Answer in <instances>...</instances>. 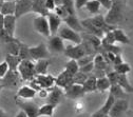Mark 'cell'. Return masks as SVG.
<instances>
[{"mask_svg": "<svg viewBox=\"0 0 133 117\" xmlns=\"http://www.w3.org/2000/svg\"><path fill=\"white\" fill-rule=\"evenodd\" d=\"M32 12L38 14L39 16H48L49 12L44 6V0H35L32 2Z\"/></svg>", "mask_w": 133, "mask_h": 117, "instance_id": "cell-22", "label": "cell"}, {"mask_svg": "<svg viewBox=\"0 0 133 117\" xmlns=\"http://www.w3.org/2000/svg\"><path fill=\"white\" fill-rule=\"evenodd\" d=\"M77 117H90L89 115H87V114H79Z\"/></svg>", "mask_w": 133, "mask_h": 117, "instance_id": "cell-53", "label": "cell"}, {"mask_svg": "<svg viewBox=\"0 0 133 117\" xmlns=\"http://www.w3.org/2000/svg\"><path fill=\"white\" fill-rule=\"evenodd\" d=\"M75 108H76V111H80V110L82 109V104H81L80 101L76 102V105H75Z\"/></svg>", "mask_w": 133, "mask_h": 117, "instance_id": "cell-51", "label": "cell"}, {"mask_svg": "<svg viewBox=\"0 0 133 117\" xmlns=\"http://www.w3.org/2000/svg\"><path fill=\"white\" fill-rule=\"evenodd\" d=\"M30 12H32V1L30 0H15L14 16L17 19Z\"/></svg>", "mask_w": 133, "mask_h": 117, "instance_id": "cell-9", "label": "cell"}, {"mask_svg": "<svg viewBox=\"0 0 133 117\" xmlns=\"http://www.w3.org/2000/svg\"><path fill=\"white\" fill-rule=\"evenodd\" d=\"M3 19H4V16L2 14H0V30L3 29Z\"/></svg>", "mask_w": 133, "mask_h": 117, "instance_id": "cell-50", "label": "cell"}, {"mask_svg": "<svg viewBox=\"0 0 133 117\" xmlns=\"http://www.w3.org/2000/svg\"><path fill=\"white\" fill-rule=\"evenodd\" d=\"M88 21H89L93 26H95L96 29L103 31L105 34L115 29V26L109 25V24H107V23L105 22V19H104V16H103V15H96V16H94V17L88 18Z\"/></svg>", "mask_w": 133, "mask_h": 117, "instance_id": "cell-10", "label": "cell"}, {"mask_svg": "<svg viewBox=\"0 0 133 117\" xmlns=\"http://www.w3.org/2000/svg\"><path fill=\"white\" fill-rule=\"evenodd\" d=\"M4 61L8 63L9 70H11V71H17L18 64L20 63L21 60H20V58H19L18 56L6 54V57H5V60H4Z\"/></svg>", "mask_w": 133, "mask_h": 117, "instance_id": "cell-26", "label": "cell"}, {"mask_svg": "<svg viewBox=\"0 0 133 117\" xmlns=\"http://www.w3.org/2000/svg\"><path fill=\"white\" fill-rule=\"evenodd\" d=\"M62 22H64V24L70 27L71 30H73L74 32L76 33H79V32H82L85 31L84 27H82L81 23H80V20L76 17V15H73V16H66L65 18L62 19Z\"/></svg>", "mask_w": 133, "mask_h": 117, "instance_id": "cell-18", "label": "cell"}, {"mask_svg": "<svg viewBox=\"0 0 133 117\" xmlns=\"http://www.w3.org/2000/svg\"><path fill=\"white\" fill-rule=\"evenodd\" d=\"M5 1H12V0H0V2H5Z\"/></svg>", "mask_w": 133, "mask_h": 117, "instance_id": "cell-54", "label": "cell"}, {"mask_svg": "<svg viewBox=\"0 0 133 117\" xmlns=\"http://www.w3.org/2000/svg\"><path fill=\"white\" fill-rule=\"evenodd\" d=\"M89 76L87 74H84V73H81V72H77L76 74L73 75V83L74 85H79V86H82L84 85V82L87 80Z\"/></svg>", "mask_w": 133, "mask_h": 117, "instance_id": "cell-38", "label": "cell"}, {"mask_svg": "<svg viewBox=\"0 0 133 117\" xmlns=\"http://www.w3.org/2000/svg\"><path fill=\"white\" fill-rule=\"evenodd\" d=\"M94 70V63L93 62H90V63H88V64H86V65H82V66H80L79 68V72H81V73H84V74H87L88 76L92 73V71Z\"/></svg>", "mask_w": 133, "mask_h": 117, "instance_id": "cell-41", "label": "cell"}, {"mask_svg": "<svg viewBox=\"0 0 133 117\" xmlns=\"http://www.w3.org/2000/svg\"><path fill=\"white\" fill-rule=\"evenodd\" d=\"M34 24V29L35 31H37L39 34H41L44 37H50L51 36V33H50V29H49V23H48V19L45 16H37L34 18L33 21Z\"/></svg>", "mask_w": 133, "mask_h": 117, "instance_id": "cell-8", "label": "cell"}, {"mask_svg": "<svg viewBox=\"0 0 133 117\" xmlns=\"http://www.w3.org/2000/svg\"><path fill=\"white\" fill-rule=\"evenodd\" d=\"M60 4L64 8L68 16H73L75 15V8H74V2L73 0H60Z\"/></svg>", "mask_w": 133, "mask_h": 117, "instance_id": "cell-33", "label": "cell"}, {"mask_svg": "<svg viewBox=\"0 0 133 117\" xmlns=\"http://www.w3.org/2000/svg\"><path fill=\"white\" fill-rule=\"evenodd\" d=\"M1 80H2L1 85L3 87L13 88V87L17 86V83L21 80V78H20V76H19L17 71H11V70H9L8 73L5 74V76Z\"/></svg>", "mask_w": 133, "mask_h": 117, "instance_id": "cell-14", "label": "cell"}, {"mask_svg": "<svg viewBox=\"0 0 133 117\" xmlns=\"http://www.w3.org/2000/svg\"><path fill=\"white\" fill-rule=\"evenodd\" d=\"M73 85V75L68 73L66 71H62L57 77H55V86L64 90L68 87Z\"/></svg>", "mask_w": 133, "mask_h": 117, "instance_id": "cell-11", "label": "cell"}, {"mask_svg": "<svg viewBox=\"0 0 133 117\" xmlns=\"http://www.w3.org/2000/svg\"><path fill=\"white\" fill-rule=\"evenodd\" d=\"M16 104L20 108L21 111H23L28 117H38V106L30 101V100H23V99H18L16 100Z\"/></svg>", "mask_w": 133, "mask_h": 117, "instance_id": "cell-5", "label": "cell"}, {"mask_svg": "<svg viewBox=\"0 0 133 117\" xmlns=\"http://www.w3.org/2000/svg\"><path fill=\"white\" fill-rule=\"evenodd\" d=\"M85 8L92 15H98L99 10H101V5H99V3L96 1V0H89L87 2V4L85 5Z\"/></svg>", "mask_w": 133, "mask_h": 117, "instance_id": "cell-32", "label": "cell"}, {"mask_svg": "<svg viewBox=\"0 0 133 117\" xmlns=\"http://www.w3.org/2000/svg\"><path fill=\"white\" fill-rule=\"evenodd\" d=\"M6 50H8V54L18 56V52H19V41H18L17 39H15L14 41L6 43Z\"/></svg>", "mask_w": 133, "mask_h": 117, "instance_id": "cell-34", "label": "cell"}, {"mask_svg": "<svg viewBox=\"0 0 133 117\" xmlns=\"http://www.w3.org/2000/svg\"><path fill=\"white\" fill-rule=\"evenodd\" d=\"M17 72L20 76V78L24 81H31L35 77V62L26 59V60H21L20 63L18 64Z\"/></svg>", "mask_w": 133, "mask_h": 117, "instance_id": "cell-3", "label": "cell"}, {"mask_svg": "<svg viewBox=\"0 0 133 117\" xmlns=\"http://www.w3.org/2000/svg\"><path fill=\"white\" fill-rule=\"evenodd\" d=\"M30 1H32V2H33V1H35V0H30Z\"/></svg>", "mask_w": 133, "mask_h": 117, "instance_id": "cell-56", "label": "cell"}, {"mask_svg": "<svg viewBox=\"0 0 133 117\" xmlns=\"http://www.w3.org/2000/svg\"><path fill=\"white\" fill-rule=\"evenodd\" d=\"M8 71H9L8 63L5 61L0 62V79H2L5 76V74L8 73Z\"/></svg>", "mask_w": 133, "mask_h": 117, "instance_id": "cell-42", "label": "cell"}, {"mask_svg": "<svg viewBox=\"0 0 133 117\" xmlns=\"http://www.w3.org/2000/svg\"><path fill=\"white\" fill-rule=\"evenodd\" d=\"M64 43H63V40L57 36V35H52L50 37V40H49V49L51 51L55 52V53H63L64 51Z\"/></svg>", "mask_w": 133, "mask_h": 117, "instance_id": "cell-16", "label": "cell"}, {"mask_svg": "<svg viewBox=\"0 0 133 117\" xmlns=\"http://www.w3.org/2000/svg\"><path fill=\"white\" fill-rule=\"evenodd\" d=\"M92 50H94L87 41H84L80 44H75V45H68L66 47H64L63 54L69 57L70 59H74L77 60L81 57H84L85 55H89L92 54Z\"/></svg>", "mask_w": 133, "mask_h": 117, "instance_id": "cell-2", "label": "cell"}, {"mask_svg": "<svg viewBox=\"0 0 133 117\" xmlns=\"http://www.w3.org/2000/svg\"><path fill=\"white\" fill-rule=\"evenodd\" d=\"M109 93L113 95V97L115 99H125V97L127 96V93L118 86V85H113L110 87L109 89Z\"/></svg>", "mask_w": 133, "mask_h": 117, "instance_id": "cell-29", "label": "cell"}, {"mask_svg": "<svg viewBox=\"0 0 133 117\" xmlns=\"http://www.w3.org/2000/svg\"><path fill=\"white\" fill-rule=\"evenodd\" d=\"M48 23H49V29H50V33L51 35H55L57 34V32L60 27L61 24V18H59L57 15H55L54 13H49L48 14Z\"/></svg>", "mask_w": 133, "mask_h": 117, "instance_id": "cell-17", "label": "cell"}, {"mask_svg": "<svg viewBox=\"0 0 133 117\" xmlns=\"http://www.w3.org/2000/svg\"><path fill=\"white\" fill-rule=\"evenodd\" d=\"M94 56H95L94 54H89V55H85L84 57L77 59L76 61H77L78 66L80 68V66H82V65H86V64H88V63H90V62H93Z\"/></svg>", "mask_w": 133, "mask_h": 117, "instance_id": "cell-39", "label": "cell"}, {"mask_svg": "<svg viewBox=\"0 0 133 117\" xmlns=\"http://www.w3.org/2000/svg\"><path fill=\"white\" fill-rule=\"evenodd\" d=\"M35 81L38 83V86L41 89L49 90L52 87L55 86V77L50 75V74H44V75H35L34 77Z\"/></svg>", "mask_w": 133, "mask_h": 117, "instance_id": "cell-13", "label": "cell"}, {"mask_svg": "<svg viewBox=\"0 0 133 117\" xmlns=\"http://www.w3.org/2000/svg\"><path fill=\"white\" fill-rule=\"evenodd\" d=\"M58 35L62 40H68L71 41L74 44H80L82 42V38L79 33L74 32L73 30H71L70 27H68L66 25H62L59 27L58 30Z\"/></svg>", "mask_w": 133, "mask_h": 117, "instance_id": "cell-4", "label": "cell"}, {"mask_svg": "<svg viewBox=\"0 0 133 117\" xmlns=\"http://www.w3.org/2000/svg\"><path fill=\"white\" fill-rule=\"evenodd\" d=\"M118 75H119V74H117V73H116L115 71H113V70H111L110 72H108V73L106 74V77L108 78V80H109V82H110V85H111V86H113V85H117Z\"/></svg>", "mask_w": 133, "mask_h": 117, "instance_id": "cell-40", "label": "cell"}, {"mask_svg": "<svg viewBox=\"0 0 133 117\" xmlns=\"http://www.w3.org/2000/svg\"><path fill=\"white\" fill-rule=\"evenodd\" d=\"M54 110H55V107L52 105H50V104L42 105L41 107L38 108V117H41V116L52 117L54 114Z\"/></svg>", "mask_w": 133, "mask_h": 117, "instance_id": "cell-28", "label": "cell"}, {"mask_svg": "<svg viewBox=\"0 0 133 117\" xmlns=\"http://www.w3.org/2000/svg\"><path fill=\"white\" fill-rule=\"evenodd\" d=\"M37 92L34 91L31 87L29 86H22L18 89L17 94H16V98L18 99H23V100H29V99H33L36 96Z\"/></svg>", "mask_w": 133, "mask_h": 117, "instance_id": "cell-20", "label": "cell"}, {"mask_svg": "<svg viewBox=\"0 0 133 117\" xmlns=\"http://www.w3.org/2000/svg\"><path fill=\"white\" fill-rule=\"evenodd\" d=\"M18 57L20 58V60H26V59H31L30 57V53H29V46L22 42L19 41V52H18ZM32 60V59H31Z\"/></svg>", "mask_w": 133, "mask_h": 117, "instance_id": "cell-36", "label": "cell"}, {"mask_svg": "<svg viewBox=\"0 0 133 117\" xmlns=\"http://www.w3.org/2000/svg\"><path fill=\"white\" fill-rule=\"evenodd\" d=\"M90 117H109V115L108 114H103V113H101L99 111H96Z\"/></svg>", "mask_w": 133, "mask_h": 117, "instance_id": "cell-48", "label": "cell"}, {"mask_svg": "<svg viewBox=\"0 0 133 117\" xmlns=\"http://www.w3.org/2000/svg\"><path fill=\"white\" fill-rule=\"evenodd\" d=\"M0 14H2L3 16L14 15L15 14V0L1 2V5H0Z\"/></svg>", "mask_w": 133, "mask_h": 117, "instance_id": "cell-24", "label": "cell"}, {"mask_svg": "<svg viewBox=\"0 0 133 117\" xmlns=\"http://www.w3.org/2000/svg\"><path fill=\"white\" fill-rule=\"evenodd\" d=\"M0 117H6L5 112H4L3 110H1V109H0Z\"/></svg>", "mask_w": 133, "mask_h": 117, "instance_id": "cell-52", "label": "cell"}, {"mask_svg": "<svg viewBox=\"0 0 133 117\" xmlns=\"http://www.w3.org/2000/svg\"><path fill=\"white\" fill-rule=\"evenodd\" d=\"M128 108L129 104L126 99H115L108 115L109 117H122V115L128 110Z\"/></svg>", "mask_w": 133, "mask_h": 117, "instance_id": "cell-7", "label": "cell"}, {"mask_svg": "<svg viewBox=\"0 0 133 117\" xmlns=\"http://www.w3.org/2000/svg\"><path fill=\"white\" fill-rule=\"evenodd\" d=\"M49 90H50V93L46 96V104L56 107L60 102V99L62 96V89H60L57 86H54Z\"/></svg>", "mask_w": 133, "mask_h": 117, "instance_id": "cell-15", "label": "cell"}, {"mask_svg": "<svg viewBox=\"0 0 133 117\" xmlns=\"http://www.w3.org/2000/svg\"><path fill=\"white\" fill-rule=\"evenodd\" d=\"M113 71H115L117 74H124V75H127L128 73L131 72V68L130 65L126 62H123L121 64H117V65H114V69Z\"/></svg>", "mask_w": 133, "mask_h": 117, "instance_id": "cell-37", "label": "cell"}, {"mask_svg": "<svg viewBox=\"0 0 133 117\" xmlns=\"http://www.w3.org/2000/svg\"><path fill=\"white\" fill-rule=\"evenodd\" d=\"M110 87H111V85H110V82L106 76L96 78V91L104 92V91L109 90Z\"/></svg>", "mask_w": 133, "mask_h": 117, "instance_id": "cell-30", "label": "cell"}, {"mask_svg": "<svg viewBox=\"0 0 133 117\" xmlns=\"http://www.w3.org/2000/svg\"><path fill=\"white\" fill-rule=\"evenodd\" d=\"M16 20H17V18L14 15L4 16V19H3V30L13 38H14L15 30H16Z\"/></svg>", "mask_w": 133, "mask_h": 117, "instance_id": "cell-19", "label": "cell"}, {"mask_svg": "<svg viewBox=\"0 0 133 117\" xmlns=\"http://www.w3.org/2000/svg\"><path fill=\"white\" fill-rule=\"evenodd\" d=\"M126 1L124 0H112V5L106 16H104L105 22L109 25L115 26L124 19V8Z\"/></svg>", "mask_w": 133, "mask_h": 117, "instance_id": "cell-1", "label": "cell"}, {"mask_svg": "<svg viewBox=\"0 0 133 117\" xmlns=\"http://www.w3.org/2000/svg\"><path fill=\"white\" fill-rule=\"evenodd\" d=\"M82 90L85 93H92L96 91V78L89 75L87 80L82 85Z\"/></svg>", "mask_w": 133, "mask_h": 117, "instance_id": "cell-25", "label": "cell"}, {"mask_svg": "<svg viewBox=\"0 0 133 117\" xmlns=\"http://www.w3.org/2000/svg\"><path fill=\"white\" fill-rule=\"evenodd\" d=\"M79 70V66L77 64V61L74 60V59H70L68 62L65 63V68H64V71H66L68 73H70L71 75H74L78 72Z\"/></svg>", "mask_w": 133, "mask_h": 117, "instance_id": "cell-35", "label": "cell"}, {"mask_svg": "<svg viewBox=\"0 0 133 117\" xmlns=\"http://www.w3.org/2000/svg\"><path fill=\"white\" fill-rule=\"evenodd\" d=\"M38 93V95H39V97L40 98H46V96H48V94H49V92H48V90H45V89H41L39 92H37Z\"/></svg>", "mask_w": 133, "mask_h": 117, "instance_id": "cell-47", "label": "cell"}, {"mask_svg": "<svg viewBox=\"0 0 133 117\" xmlns=\"http://www.w3.org/2000/svg\"><path fill=\"white\" fill-rule=\"evenodd\" d=\"M96 1L99 3L101 8H105L107 11L110 10V8L112 5V0H96Z\"/></svg>", "mask_w": 133, "mask_h": 117, "instance_id": "cell-44", "label": "cell"}, {"mask_svg": "<svg viewBox=\"0 0 133 117\" xmlns=\"http://www.w3.org/2000/svg\"><path fill=\"white\" fill-rule=\"evenodd\" d=\"M50 65L49 59H39L35 62V74L44 75L48 74V68Z\"/></svg>", "mask_w": 133, "mask_h": 117, "instance_id": "cell-23", "label": "cell"}, {"mask_svg": "<svg viewBox=\"0 0 133 117\" xmlns=\"http://www.w3.org/2000/svg\"><path fill=\"white\" fill-rule=\"evenodd\" d=\"M15 117H28V116H26V114H25L23 111H21V110H20L17 114H16V116H15Z\"/></svg>", "mask_w": 133, "mask_h": 117, "instance_id": "cell-49", "label": "cell"}, {"mask_svg": "<svg viewBox=\"0 0 133 117\" xmlns=\"http://www.w3.org/2000/svg\"><path fill=\"white\" fill-rule=\"evenodd\" d=\"M124 1H126V0H124Z\"/></svg>", "mask_w": 133, "mask_h": 117, "instance_id": "cell-57", "label": "cell"}, {"mask_svg": "<svg viewBox=\"0 0 133 117\" xmlns=\"http://www.w3.org/2000/svg\"><path fill=\"white\" fill-rule=\"evenodd\" d=\"M112 33H113V37H114L115 42H119L122 44H129L130 43L129 37L126 35V33L123 30L115 27L114 30H112Z\"/></svg>", "mask_w": 133, "mask_h": 117, "instance_id": "cell-21", "label": "cell"}, {"mask_svg": "<svg viewBox=\"0 0 133 117\" xmlns=\"http://www.w3.org/2000/svg\"><path fill=\"white\" fill-rule=\"evenodd\" d=\"M29 53L32 60H39V59H48L49 57V50L44 43H39L38 45L29 47Z\"/></svg>", "mask_w": 133, "mask_h": 117, "instance_id": "cell-6", "label": "cell"}, {"mask_svg": "<svg viewBox=\"0 0 133 117\" xmlns=\"http://www.w3.org/2000/svg\"><path fill=\"white\" fill-rule=\"evenodd\" d=\"M3 88H4V87H3V86H2V85H1V83H0V92H1V90H2V89H3Z\"/></svg>", "mask_w": 133, "mask_h": 117, "instance_id": "cell-55", "label": "cell"}, {"mask_svg": "<svg viewBox=\"0 0 133 117\" xmlns=\"http://www.w3.org/2000/svg\"><path fill=\"white\" fill-rule=\"evenodd\" d=\"M89 1V0H75V2H74V8H75V10H81L82 8H84L86 4H87V2Z\"/></svg>", "mask_w": 133, "mask_h": 117, "instance_id": "cell-45", "label": "cell"}, {"mask_svg": "<svg viewBox=\"0 0 133 117\" xmlns=\"http://www.w3.org/2000/svg\"><path fill=\"white\" fill-rule=\"evenodd\" d=\"M124 61H123V57H122V55L121 54H117V55H115V58H114V60H113V64L114 65H117V64H121V63H123Z\"/></svg>", "mask_w": 133, "mask_h": 117, "instance_id": "cell-46", "label": "cell"}, {"mask_svg": "<svg viewBox=\"0 0 133 117\" xmlns=\"http://www.w3.org/2000/svg\"><path fill=\"white\" fill-rule=\"evenodd\" d=\"M85 94L86 93L82 90V86H79V85H74L73 83L70 87L64 89V95L69 99H73V100L80 99L81 97L85 96Z\"/></svg>", "mask_w": 133, "mask_h": 117, "instance_id": "cell-12", "label": "cell"}, {"mask_svg": "<svg viewBox=\"0 0 133 117\" xmlns=\"http://www.w3.org/2000/svg\"><path fill=\"white\" fill-rule=\"evenodd\" d=\"M114 101H115V98L113 97V95H112V94H110V93H109V95H108V97H107V99H106L105 104L101 107V109H98L97 111H99V112L103 113V114H108V113H109V111H110V109L112 108V106H113Z\"/></svg>", "mask_w": 133, "mask_h": 117, "instance_id": "cell-31", "label": "cell"}, {"mask_svg": "<svg viewBox=\"0 0 133 117\" xmlns=\"http://www.w3.org/2000/svg\"><path fill=\"white\" fill-rule=\"evenodd\" d=\"M117 85H118L127 94H128V93H131V92L133 91L132 86L130 85V82H129V80H128L127 75H124V74H119V75H118Z\"/></svg>", "mask_w": 133, "mask_h": 117, "instance_id": "cell-27", "label": "cell"}, {"mask_svg": "<svg viewBox=\"0 0 133 117\" xmlns=\"http://www.w3.org/2000/svg\"><path fill=\"white\" fill-rule=\"evenodd\" d=\"M44 6H45V9L49 13H51V12L54 11L56 5H55L54 0H44Z\"/></svg>", "mask_w": 133, "mask_h": 117, "instance_id": "cell-43", "label": "cell"}]
</instances>
